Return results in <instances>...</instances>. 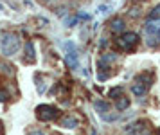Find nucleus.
<instances>
[{"instance_id":"nucleus-1","label":"nucleus","mask_w":160,"mask_h":135,"mask_svg":"<svg viewBox=\"0 0 160 135\" xmlns=\"http://www.w3.org/2000/svg\"><path fill=\"white\" fill-rule=\"evenodd\" d=\"M20 49V40L13 33H2L0 34V50L6 56H13L16 50Z\"/></svg>"},{"instance_id":"nucleus-2","label":"nucleus","mask_w":160,"mask_h":135,"mask_svg":"<svg viewBox=\"0 0 160 135\" xmlns=\"http://www.w3.org/2000/svg\"><path fill=\"white\" fill-rule=\"evenodd\" d=\"M36 115L42 119V121H52L58 117V110L51 105H42V106L36 108Z\"/></svg>"},{"instance_id":"nucleus-3","label":"nucleus","mask_w":160,"mask_h":135,"mask_svg":"<svg viewBox=\"0 0 160 135\" xmlns=\"http://www.w3.org/2000/svg\"><path fill=\"white\" fill-rule=\"evenodd\" d=\"M67 61H68V65L72 67V69H76L78 67V52H76V47H74V43H67Z\"/></svg>"},{"instance_id":"nucleus-4","label":"nucleus","mask_w":160,"mask_h":135,"mask_svg":"<svg viewBox=\"0 0 160 135\" xmlns=\"http://www.w3.org/2000/svg\"><path fill=\"white\" fill-rule=\"evenodd\" d=\"M117 43H119L121 47H124V49H130V45H135V43H137V34H133V33H126V34H124Z\"/></svg>"},{"instance_id":"nucleus-5","label":"nucleus","mask_w":160,"mask_h":135,"mask_svg":"<svg viewBox=\"0 0 160 135\" xmlns=\"http://www.w3.org/2000/svg\"><path fill=\"white\" fill-rule=\"evenodd\" d=\"M25 52H27V61L32 63L34 61V45H32V42L25 43Z\"/></svg>"},{"instance_id":"nucleus-6","label":"nucleus","mask_w":160,"mask_h":135,"mask_svg":"<svg viewBox=\"0 0 160 135\" xmlns=\"http://www.w3.org/2000/svg\"><path fill=\"white\" fill-rule=\"evenodd\" d=\"M61 124H63L65 128H76V126H78V121H76L74 117H65Z\"/></svg>"},{"instance_id":"nucleus-7","label":"nucleus","mask_w":160,"mask_h":135,"mask_svg":"<svg viewBox=\"0 0 160 135\" xmlns=\"http://www.w3.org/2000/svg\"><path fill=\"white\" fill-rule=\"evenodd\" d=\"M112 29H113V33H121L124 29V22L122 20H115L113 23H112Z\"/></svg>"},{"instance_id":"nucleus-8","label":"nucleus","mask_w":160,"mask_h":135,"mask_svg":"<svg viewBox=\"0 0 160 135\" xmlns=\"http://www.w3.org/2000/svg\"><path fill=\"white\" fill-rule=\"evenodd\" d=\"M128 105H130V101H128V97H124V99H121L119 103H117V108H119V110H122V108H126Z\"/></svg>"},{"instance_id":"nucleus-9","label":"nucleus","mask_w":160,"mask_h":135,"mask_svg":"<svg viewBox=\"0 0 160 135\" xmlns=\"http://www.w3.org/2000/svg\"><path fill=\"white\" fill-rule=\"evenodd\" d=\"M95 108H97V110H102V112H106V110H108V105H106V103H101V101H97V103H95Z\"/></svg>"},{"instance_id":"nucleus-10","label":"nucleus","mask_w":160,"mask_h":135,"mask_svg":"<svg viewBox=\"0 0 160 135\" xmlns=\"http://www.w3.org/2000/svg\"><path fill=\"white\" fill-rule=\"evenodd\" d=\"M144 92H146L144 86H133V94H137V96H142Z\"/></svg>"},{"instance_id":"nucleus-11","label":"nucleus","mask_w":160,"mask_h":135,"mask_svg":"<svg viewBox=\"0 0 160 135\" xmlns=\"http://www.w3.org/2000/svg\"><path fill=\"white\" fill-rule=\"evenodd\" d=\"M8 97H9L8 90H4V88H2V90H0V103H4V101L8 99Z\"/></svg>"},{"instance_id":"nucleus-12","label":"nucleus","mask_w":160,"mask_h":135,"mask_svg":"<svg viewBox=\"0 0 160 135\" xmlns=\"http://www.w3.org/2000/svg\"><path fill=\"white\" fill-rule=\"evenodd\" d=\"M121 92H122V88H121V86H119V88H113V90L110 92V97H115V96H119ZM115 99H117V97H115Z\"/></svg>"},{"instance_id":"nucleus-13","label":"nucleus","mask_w":160,"mask_h":135,"mask_svg":"<svg viewBox=\"0 0 160 135\" xmlns=\"http://www.w3.org/2000/svg\"><path fill=\"white\" fill-rule=\"evenodd\" d=\"M29 135H43V132H40V130H34V132H31Z\"/></svg>"},{"instance_id":"nucleus-14","label":"nucleus","mask_w":160,"mask_h":135,"mask_svg":"<svg viewBox=\"0 0 160 135\" xmlns=\"http://www.w3.org/2000/svg\"><path fill=\"white\" fill-rule=\"evenodd\" d=\"M0 130H2V122H0Z\"/></svg>"}]
</instances>
